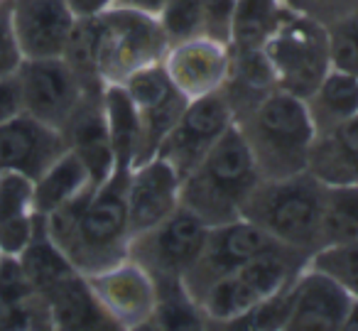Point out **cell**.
Instances as JSON below:
<instances>
[{"mask_svg": "<svg viewBox=\"0 0 358 331\" xmlns=\"http://www.w3.org/2000/svg\"><path fill=\"white\" fill-rule=\"evenodd\" d=\"M358 238V184L324 187L319 248Z\"/></svg>", "mask_w": 358, "mask_h": 331, "instance_id": "obj_29", "label": "cell"}, {"mask_svg": "<svg viewBox=\"0 0 358 331\" xmlns=\"http://www.w3.org/2000/svg\"><path fill=\"white\" fill-rule=\"evenodd\" d=\"M260 172L255 167L245 140L231 125L199 164L182 179L179 204L206 226L241 218L248 194L258 187Z\"/></svg>", "mask_w": 358, "mask_h": 331, "instance_id": "obj_2", "label": "cell"}, {"mask_svg": "<svg viewBox=\"0 0 358 331\" xmlns=\"http://www.w3.org/2000/svg\"><path fill=\"white\" fill-rule=\"evenodd\" d=\"M343 329H358V300L351 302V309H348V316L343 321Z\"/></svg>", "mask_w": 358, "mask_h": 331, "instance_id": "obj_42", "label": "cell"}, {"mask_svg": "<svg viewBox=\"0 0 358 331\" xmlns=\"http://www.w3.org/2000/svg\"><path fill=\"white\" fill-rule=\"evenodd\" d=\"M179 187L182 177L177 169L159 155L133 164L125 187V204H128L130 233H140L164 221L172 211H177Z\"/></svg>", "mask_w": 358, "mask_h": 331, "instance_id": "obj_16", "label": "cell"}, {"mask_svg": "<svg viewBox=\"0 0 358 331\" xmlns=\"http://www.w3.org/2000/svg\"><path fill=\"white\" fill-rule=\"evenodd\" d=\"M59 128L20 113L0 125V172H15L35 182L66 153Z\"/></svg>", "mask_w": 358, "mask_h": 331, "instance_id": "obj_15", "label": "cell"}, {"mask_svg": "<svg viewBox=\"0 0 358 331\" xmlns=\"http://www.w3.org/2000/svg\"><path fill=\"white\" fill-rule=\"evenodd\" d=\"M164 3H167V0H115V6L148 13V15H157V13L162 10Z\"/></svg>", "mask_w": 358, "mask_h": 331, "instance_id": "obj_41", "label": "cell"}, {"mask_svg": "<svg viewBox=\"0 0 358 331\" xmlns=\"http://www.w3.org/2000/svg\"><path fill=\"white\" fill-rule=\"evenodd\" d=\"M91 184H94V179H91L86 164L71 150H66L52 167H47L32 182V202H35L37 216L52 213Z\"/></svg>", "mask_w": 358, "mask_h": 331, "instance_id": "obj_25", "label": "cell"}, {"mask_svg": "<svg viewBox=\"0 0 358 331\" xmlns=\"http://www.w3.org/2000/svg\"><path fill=\"white\" fill-rule=\"evenodd\" d=\"M236 6H238V0H199L201 17H204V35L229 45Z\"/></svg>", "mask_w": 358, "mask_h": 331, "instance_id": "obj_37", "label": "cell"}, {"mask_svg": "<svg viewBox=\"0 0 358 331\" xmlns=\"http://www.w3.org/2000/svg\"><path fill=\"white\" fill-rule=\"evenodd\" d=\"M292 285L287 290L263 300L260 304H255L234 326H245V329H285L289 319V307H292Z\"/></svg>", "mask_w": 358, "mask_h": 331, "instance_id": "obj_34", "label": "cell"}, {"mask_svg": "<svg viewBox=\"0 0 358 331\" xmlns=\"http://www.w3.org/2000/svg\"><path fill=\"white\" fill-rule=\"evenodd\" d=\"M86 280L113 329H152L157 287L135 260L125 258L106 270L86 275Z\"/></svg>", "mask_w": 358, "mask_h": 331, "instance_id": "obj_11", "label": "cell"}, {"mask_svg": "<svg viewBox=\"0 0 358 331\" xmlns=\"http://www.w3.org/2000/svg\"><path fill=\"white\" fill-rule=\"evenodd\" d=\"M45 302L50 309L52 329H113L89 280L81 272H74L64 282L52 287L45 295Z\"/></svg>", "mask_w": 358, "mask_h": 331, "instance_id": "obj_22", "label": "cell"}, {"mask_svg": "<svg viewBox=\"0 0 358 331\" xmlns=\"http://www.w3.org/2000/svg\"><path fill=\"white\" fill-rule=\"evenodd\" d=\"M206 233L209 226L201 218L179 206L164 221L135 233L130 238L128 258L152 277L157 292L182 287L185 275L199 260Z\"/></svg>", "mask_w": 358, "mask_h": 331, "instance_id": "obj_7", "label": "cell"}, {"mask_svg": "<svg viewBox=\"0 0 358 331\" xmlns=\"http://www.w3.org/2000/svg\"><path fill=\"white\" fill-rule=\"evenodd\" d=\"M263 179H282L307 172L317 128L302 99L275 89L236 120Z\"/></svg>", "mask_w": 358, "mask_h": 331, "instance_id": "obj_1", "label": "cell"}, {"mask_svg": "<svg viewBox=\"0 0 358 331\" xmlns=\"http://www.w3.org/2000/svg\"><path fill=\"white\" fill-rule=\"evenodd\" d=\"M231 125H234V113L221 91L189 101L185 113L179 115L174 128L162 140L157 155L167 160L179 177L185 179Z\"/></svg>", "mask_w": 358, "mask_h": 331, "instance_id": "obj_12", "label": "cell"}, {"mask_svg": "<svg viewBox=\"0 0 358 331\" xmlns=\"http://www.w3.org/2000/svg\"><path fill=\"white\" fill-rule=\"evenodd\" d=\"M280 3L285 6V10L314 20L324 27H329L358 6V0H280Z\"/></svg>", "mask_w": 358, "mask_h": 331, "instance_id": "obj_36", "label": "cell"}, {"mask_svg": "<svg viewBox=\"0 0 358 331\" xmlns=\"http://www.w3.org/2000/svg\"><path fill=\"white\" fill-rule=\"evenodd\" d=\"M312 123L317 133L336 125L346 123V120L358 115V76L348 74V71L329 69V74L322 79V84L304 99Z\"/></svg>", "mask_w": 358, "mask_h": 331, "instance_id": "obj_24", "label": "cell"}, {"mask_svg": "<svg viewBox=\"0 0 358 331\" xmlns=\"http://www.w3.org/2000/svg\"><path fill=\"white\" fill-rule=\"evenodd\" d=\"M123 89L128 99L133 101L140 123V145L138 157H135V164H138L157 155L162 140L174 128L179 115L185 113L189 101L169 81L162 64H152L135 71L123 84Z\"/></svg>", "mask_w": 358, "mask_h": 331, "instance_id": "obj_13", "label": "cell"}, {"mask_svg": "<svg viewBox=\"0 0 358 331\" xmlns=\"http://www.w3.org/2000/svg\"><path fill=\"white\" fill-rule=\"evenodd\" d=\"M275 246H280V243H275L263 228H258L255 223H250L243 216L234 218V221L219 223V226H209L199 260L185 275L182 287L189 295V300L196 302V297L211 282H216L219 277L231 275L241 265H245L248 260H253L260 253L270 251Z\"/></svg>", "mask_w": 358, "mask_h": 331, "instance_id": "obj_9", "label": "cell"}, {"mask_svg": "<svg viewBox=\"0 0 358 331\" xmlns=\"http://www.w3.org/2000/svg\"><path fill=\"white\" fill-rule=\"evenodd\" d=\"M40 218L32 202V179L0 172V253L20 255Z\"/></svg>", "mask_w": 358, "mask_h": 331, "instance_id": "obj_21", "label": "cell"}, {"mask_svg": "<svg viewBox=\"0 0 358 331\" xmlns=\"http://www.w3.org/2000/svg\"><path fill=\"white\" fill-rule=\"evenodd\" d=\"M278 89L273 66L263 50L258 52H234L231 50V69L226 76V84L221 89L226 104L231 106L234 123L241 115L248 113L253 106H258L268 94Z\"/></svg>", "mask_w": 358, "mask_h": 331, "instance_id": "obj_23", "label": "cell"}, {"mask_svg": "<svg viewBox=\"0 0 358 331\" xmlns=\"http://www.w3.org/2000/svg\"><path fill=\"white\" fill-rule=\"evenodd\" d=\"M285 15L280 0H238L231 22L229 47L234 52L265 50V42Z\"/></svg>", "mask_w": 358, "mask_h": 331, "instance_id": "obj_26", "label": "cell"}, {"mask_svg": "<svg viewBox=\"0 0 358 331\" xmlns=\"http://www.w3.org/2000/svg\"><path fill=\"white\" fill-rule=\"evenodd\" d=\"M324 184L309 172L260 179L243 202L241 216L263 228L275 243L312 258L319 251Z\"/></svg>", "mask_w": 358, "mask_h": 331, "instance_id": "obj_3", "label": "cell"}, {"mask_svg": "<svg viewBox=\"0 0 358 331\" xmlns=\"http://www.w3.org/2000/svg\"><path fill=\"white\" fill-rule=\"evenodd\" d=\"M17 84L22 94V113L59 130L86 94H99L84 89L64 57L22 59L17 66Z\"/></svg>", "mask_w": 358, "mask_h": 331, "instance_id": "obj_10", "label": "cell"}, {"mask_svg": "<svg viewBox=\"0 0 358 331\" xmlns=\"http://www.w3.org/2000/svg\"><path fill=\"white\" fill-rule=\"evenodd\" d=\"M22 64V52L17 47L15 30H13L10 0L0 3V76L15 74Z\"/></svg>", "mask_w": 358, "mask_h": 331, "instance_id": "obj_38", "label": "cell"}, {"mask_svg": "<svg viewBox=\"0 0 358 331\" xmlns=\"http://www.w3.org/2000/svg\"><path fill=\"white\" fill-rule=\"evenodd\" d=\"M263 52L273 66L278 89L302 101L331 69L327 27L289 10H285Z\"/></svg>", "mask_w": 358, "mask_h": 331, "instance_id": "obj_8", "label": "cell"}, {"mask_svg": "<svg viewBox=\"0 0 358 331\" xmlns=\"http://www.w3.org/2000/svg\"><path fill=\"white\" fill-rule=\"evenodd\" d=\"M309 265L338 282L351 295V300H358V238L319 248L309 258Z\"/></svg>", "mask_w": 358, "mask_h": 331, "instance_id": "obj_31", "label": "cell"}, {"mask_svg": "<svg viewBox=\"0 0 358 331\" xmlns=\"http://www.w3.org/2000/svg\"><path fill=\"white\" fill-rule=\"evenodd\" d=\"M162 66L187 101L204 99L224 89L231 69V47L206 35L174 42L164 52Z\"/></svg>", "mask_w": 358, "mask_h": 331, "instance_id": "obj_14", "label": "cell"}, {"mask_svg": "<svg viewBox=\"0 0 358 331\" xmlns=\"http://www.w3.org/2000/svg\"><path fill=\"white\" fill-rule=\"evenodd\" d=\"M157 20L169 45L204 35V17H201L199 0H167L162 10L157 13Z\"/></svg>", "mask_w": 358, "mask_h": 331, "instance_id": "obj_33", "label": "cell"}, {"mask_svg": "<svg viewBox=\"0 0 358 331\" xmlns=\"http://www.w3.org/2000/svg\"><path fill=\"white\" fill-rule=\"evenodd\" d=\"M37 297L25 267L17 255L0 253V300L10 304H27Z\"/></svg>", "mask_w": 358, "mask_h": 331, "instance_id": "obj_35", "label": "cell"}, {"mask_svg": "<svg viewBox=\"0 0 358 331\" xmlns=\"http://www.w3.org/2000/svg\"><path fill=\"white\" fill-rule=\"evenodd\" d=\"M167 47L157 15L120 6L96 15V66L103 86H123L135 71L162 64Z\"/></svg>", "mask_w": 358, "mask_h": 331, "instance_id": "obj_6", "label": "cell"}, {"mask_svg": "<svg viewBox=\"0 0 358 331\" xmlns=\"http://www.w3.org/2000/svg\"><path fill=\"white\" fill-rule=\"evenodd\" d=\"M17 258H20V265L25 267L35 292L42 297H45L52 287L64 282L66 277L79 272L71 265L69 258H66L64 253L52 243V238L47 236L45 221H42V218H40V223H37L35 233H32L30 243L22 248V253Z\"/></svg>", "mask_w": 358, "mask_h": 331, "instance_id": "obj_27", "label": "cell"}, {"mask_svg": "<svg viewBox=\"0 0 358 331\" xmlns=\"http://www.w3.org/2000/svg\"><path fill=\"white\" fill-rule=\"evenodd\" d=\"M307 262L309 255L304 253L275 246L241 265L231 275L211 282L196 297L194 304L204 316L206 326H234L255 304L287 290L307 267Z\"/></svg>", "mask_w": 358, "mask_h": 331, "instance_id": "obj_5", "label": "cell"}, {"mask_svg": "<svg viewBox=\"0 0 358 331\" xmlns=\"http://www.w3.org/2000/svg\"><path fill=\"white\" fill-rule=\"evenodd\" d=\"M66 148L86 164L94 184H101L113 172V150H110L108 125L103 111V91L86 94L62 128Z\"/></svg>", "mask_w": 358, "mask_h": 331, "instance_id": "obj_19", "label": "cell"}, {"mask_svg": "<svg viewBox=\"0 0 358 331\" xmlns=\"http://www.w3.org/2000/svg\"><path fill=\"white\" fill-rule=\"evenodd\" d=\"M103 111L108 125L110 150H113V167L125 164L133 167L140 145V123L123 86H106L103 89Z\"/></svg>", "mask_w": 358, "mask_h": 331, "instance_id": "obj_28", "label": "cell"}, {"mask_svg": "<svg viewBox=\"0 0 358 331\" xmlns=\"http://www.w3.org/2000/svg\"><path fill=\"white\" fill-rule=\"evenodd\" d=\"M22 113V94L15 74L0 76V125Z\"/></svg>", "mask_w": 358, "mask_h": 331, "instance_id": "obj_39", "label": "cell"}, {"mask_svg": "<svg viewBox=\"0 0 358 331\" xmlns=\"http://www.w3.org/2000/svg\"><path fill=\"white\" fill-rule=\"evenodd\" d=\"M64 62L74 69L86 91H103L96 66V17H76V25L64 47Z\"/></svg>", "mask_w": 358, "mask_h": 331, "instance_id": "obj_30", "label": "cell"}, {"mask_svg": "<svg viewBox=\"0 0 358 331\" xmlns=\"http://www.w3.org/2000/svg\"><path fill=\"white\" fill-rule=\"evenodd\" d=\"M13 30L22 59L62 57L76 25L66 0H10Z\"/></svg>", "mask_w": 358, "mask_h": 331, "instance_id": "obj_17", "label": "cell"}, {"mask_svg": "<svg viewBox=\"0 0 358 331\" xmlns=\"http://www.w3.org/2000/svg\"><path fill=\"white\" fill-rule=\"evenodd\" d=\"M0 3H8V0H0Z\"/></svg>", "mask_w": 358, "mask_h": 331, "instance_id": "obj_43", "label": "cell"}, {"mask_svg": "<svg viewBox=\"0 0 358 331\" xmlns=\"http://www.w3.org/2000/svg\"><path fill=\"white\" fill-rule=\"evenodd\" d=\"M307 172L324 187L358 184V115L317 133L309 150Z\"/></svg>", "mask_w": 358, "mask_h": 331, "instance_id": "obj_20", "label": "cell"}, {"mask_svg": "<svg viewBox=\"0 0 358 331\" xmlns=\"http://www.w3.org/2000/svg\"><path fill=\"white\" fill-rule=\"evenodd\" d=\"M327 40L334 69L358 76V6L327 27Z\"/></svg>", "mask_w": 358, "mask_h": 331, "instance_id": "obj_32", "label": "cell"}, {"mask_svg": "<svg viewBox=\"0 0 358 331\" xmlns=\"http://www.w3.org/2000/svg\"><path fill=\"white\" fill-rule=\"evenodd\" d=\"M128 174L130 167L115 164L113 172L91 189L79 221L66 246L62 248V253L81 275H94L128 258V246L133 238L125 204Z\"/></svg>", "mask_w": 358, "mask_h": 331, "instance_id": "obj_4", "label": "cell"}, {"mask_svg": "<svg viewBox=\"0 0 358 331\" xmlns=\"http://www.w3.org/2000/svg\"><path fill=\"white\" fill-rule=\"evenodd\" d=\"M351 295L307 262L292 285V307L285 329H343Z\"/></svg>", "mask_w": 358, "mask_h": 331, "instance_id": "obj_18", "label": "cell"}, {"mask_svg": "<svg viewBox=\"0 0 358 331\" xmlns=\"http://www.w3.org/2000/svg\"><path fill=\"white\" fill-rule=\"evenodd\" d=\"M76 17H96L115 6V0H66Z\"/></svg>", "mask_w": 358, "mask_h": 331, "instance_id": "obj_40", "label": "cell"}]
</instances>
